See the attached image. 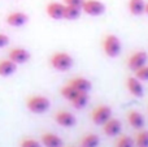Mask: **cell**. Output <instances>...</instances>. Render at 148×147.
Instances as JSON below:
<instances>
[{
    "label": "cell",
    "mask_w": 148,
    "mask_h": 147,
    "mask_svg": "<svg viewBox=\"0 0 148 147\" xmlns=\"http://www.w3.org/2000/svg\"><path fill=\"white\" fill-rule=\"evenodd\" d=\"M73 57L66 52H55L49 59V64L59 72H66L73 67Z\"/></svg>",
    "instance_id": "obj_1"
},
{
    "label": "cell",
    "mask_w": 148,
    "mask_h": 147,
    "mask_svg": "<svg viewBox=\"0 0 148 147\" xmlns=\"http://www.w3.org/2000/svg\"><path fill=\"white\" fill-rule=\"evenodd\" d=\"M49 106H51L49 99L46 98V96H43V95H33L27 99V102H26L27 109L31 112V113H35V115H40V113L47 112L49 108Z\"/></svg>",
    "instance_id": "obj_2"
},
{
    "label": "cell",
    "mask_w": 148,
    "mask_h": 147,
    "mask_svg": "<svg viewBox=\"0 0 148 147\" xmlns=\"http://www.w3.org/2000/svg\"><path fill=\"white\" fill-rule=\"evenodd\" d=\"M103 49L108 57H116L121 52V42L113 34H108L103 41Z\"/></svg>",
    "instance_id": "obj_3"
},
{
    "label": "cell",
    "mask_w": 148,
    "mask_h": 147,
    "mask_svg": "<svg viewBox=\"0 0 148 147\" xmlns=\"http://www.w3.org/2000/svg\"><path fill=\"white\" fill-rule=\"evenodd\" d=\"M81 9L86 14L96 17V16H100L105 12V5L99 0H83Z\"/></svg>",
    "instance_id": "obj_4"
},
{
    "label": "cell",
    "mask_w": 148,
    "mask_h": 147,
    "mask_svg": "<svg viewBox=\"0 0 148 147\" xmlns=\"http://www.w3.org/2000/svg\"><path fill=\"white\" fill-rule=\"evenodd\" d=\"M110 116H112V109L108 106H104V104L94 108V111L91 113L92 121L96 125H103L104 122H107L110 119Z\"/></svg>",
    "instance_id": "obj_5"
},
{
    "label": "cell",
    "mask_w": 148,
    "mask_h": 147,
    "mask_svg": "<svg viewBox=\"0 0 148 147\" xmlns=\"http://www.w3.org/2000/svg\"><path fill=\"white\" fill-rule=\"evenodd\" d=\"M147 61H148L147 52H144V51H136V52H134V54L131 55L130 57H129L127 67H129V69H131L133 72H135V70H138L139 68L144 67V65L147 64Z\"/></svg>",
    "instance_id": "obj_6"
},
{
    "label": "cell",
    "mask_w": 148,
    "mask_h": 147,
    "mask_svg": "<svg viewBox=\"0 0 148 147\" xmlns=\"http://www.w3.org/2000/svg\"><path fill=\"white\" fill-rule=\"evenodd\" d=\"M31 54L27 51L26 48H22V47H14L9 51L8 54V59L12 60L14 64H25L30 60Z\"/></svg>",
    "instance_id": "obj_7"
},
{
    "label": "cell",
    "mask_w": 148,
    "mask_h": 147,
    "mask_svg": "<svg viewBox=\"0 0 148 147\" xmlns=\"http://www.w3.org/2000/svg\"><path fill=\"white\" fill-rule=\"evenodd\" d=\"M55 121L64 128H72L75 125L77 119L72 112H69V111H59L55 115Z\"/></svg>",
    "instance_id": "obj_8"
},
{
    "label": "cell",
    "mask_w": 148,
    "mask_h": 147,
    "mask_svg": "<svg viewBox=\"0 0 148 147\" xmlns=\"http://www.w3.org/2000/svg\"><path fill=\"white\" fill-rule=\"evenodd\" d=\"M5 21L12 27H21V26H23L29 21V16L23 12H17L16 10V12L9 13L7 16V18H5Z\"/></svg>",
    "instance_id": "obj_9"
},
{
    "label": "cell",
    "mask_w": 148,
    "mask_h": 147,
    "mask_svg": "<svg viewBox=\"0 0 148 147\" xmlns=\"http://www.w3.org/2000/svg\"><path fill=\"white\" fill-rule=\"evenodd\" d=\"M64 8H65V4L51 1L47 4L46 12L48 14V17H51L52 20H62L64 18Z\"/></svg>",
    "instance_id": "obj_10"
},
{
    "label": "cell",
    "mask_w": 148,
    "mask_h": 147,
    "mask_svg": "<svg viewBox=\"0 0 148 147\" xmlns=\"http://www.w3.org/2000/svg\"><path fill=\"white\" fill-rule=\"evenodd\" d=\"M126 87H127L129 93L131 95L136 96V98H140L144 94V89L142 85V81H139L136 77H129L126 81Z\"/></svg>",
    "instance_id": "obj_11"
},
{
    "label": "cell",
    "mask_w": 148,
    "mask_h": 147,
    "mask_svg": "<svg viewBox=\"0 0 148 147\" xmlns=\"http://www.w3.org/2000/svg\"><path fill=\"white\" fill-rule=\"evenodd\" d=\"M103 132L108 137H116L121 132V122L117 119H112L110 117L107 122L103 124Z\"/></svg>",
    "instance_id": "obj_12"
},
{
    "label": "cell",
    "mask_w": 148,
    "mask_h": 147,
    "mask_svg": "<svg viewBox=\"0 0 148 147\" xmlns=\"http://www.w3.org/2000/svg\"><path fill=\"white\" fill-rule=\"evenodd\" d=\"M40 143L44 147H62V139L55 133H43Z\"/></svg>",
    "instance_id": "obj_13"
},
{
    "label": "cell",
    "mask_w": 148,
    "mask_h": 147,
    "mask_svg": "<svg viewBox=\"0 0 148 147\" xmlns=\"http://www.w3.org/2000/svg\"><path fill=\"white\" fill-rule=\"evenodd\" d=\"M17 70V64L9 59L0 60V77H10Z\"/></svg>",
    "instance_id": "obj_14"
},
{
    "label": "cell",
    "mask_w": 148,
    "mask_h": 147,
    "mask_svg": "<svg viewBox=\"0 0 148 147\" xmlns=\"http://www.w3.org/2000/svg\"><path fill=\"white\" fill-rule=\"evenodd\" d=\"M127 121L134 129H143L144 126V117L138 111H130L127 113Z\"/></svg>",
    "instance_id": "obj_15"
},
{
    "label": "cell",
    "mask_w": 148,
    "mask_h": 147,
    "mask_svg": "<svg viewBox=\"0 0 148 147\" xmlns=\"http://www.w3.org/2000/svg\"><path fill=\"white\" fill-rule=\"evenodd\" d=\"M70 86H73L77 91H84V93H88V90L91 89V82H90L87 78L83 77H75L73 80H70L69 82Z\"/></svg>",
    "instance_id": "obj_16"
},
{
    "label": "cell",
    "mask_w": 148,
    "mask_h": 147,
    "mask_svg": "<svg viewBox=\"0 0 148 147\" xmlns=\"http://www.w3.org/2000/svg\"><path fill=\"white\" fill-rule=\"evenodd\" d=\"M146 1L144 0H129V10L133 16H140L144 13Z\"/></svg>",
    "instance_id": "obj_17"
},
{
    "label": "cell",
    "mask_w": 148,
    "mask_h": 147,
    "mask_svg": "<svg viewBox=\"0 0 148 147\" xmlns=\"http://www.w3.org/2000/svg\"><path fill=\"white\" fill-rule=\"evenodd\" d=\"M99 137L95 133H88L84 134L81 139V147H97L99 146Z\"/></svg>",
    "instance_id": "obj_18"
},
{
    "label": "cell",
    "mask_w": 148,
    "mask_h": 147,
    "mask_svg": "<svg viewBox=\"0 0 148 147\" xmlns=\"http://www.w3.org/2000/svg\"><path fill=\"white\" fill-rule=\"evenodd\" d=\"M87 102H88V93H84V91H81V93H78L75 96H74V99L70 103L73 104L74 108L77 109H82L84 106L87 104Z\"/></svg>",
    "instance_id": "obj_19"
},
{
    "label": "cell",
    "mask_w": 148,
    "mask_h": 147,
    "mask_svg": "<svg viewBox=\"0 0 148 147\" xmlns=\"http://www.w3.org/2000/svg\"><path fill=\"white\" fill-rule=\"evenodd\" d=\"M82 9L78 7H72V5H65L64 8V18L65 20H77L81 16Z\"/></svg>",
    "instance_id": "obj_20"
},
{
    "label": "cell",
    "mask_w": 148,
    "mask_h": 147,
    "mask_svg": "<svg viewBox=\"0 0 148 147\" xmlns=\"http://www.w3.org/2000/svg\"><path fill=\"white\" fill-rule=\"evenodd\" d=\"M135 147H148V130H140L135 134L134 138Z\"/></svg>",
    "instance_id": "obj_21"
},
{
    "label": "cell",
    "mask_w": 148,
    "mask_h": 147,
    "mask_svg": "<svg viewBox=\"0 0 148 147\" xmlns=\"http://www.w3.org/2000/svg\"><path fill=\"white\" fill-rule=\"evenodd\" d=\"M78 93H81V91H77L73 87V86L69 85V83H66L65 86H62V87H61V95H62V98H65L66 100H69V102H72L73 99H74V96H75Z\"/></svg>",
    "instance_id": "obj_22"
},
{
    "label": "cell",
    "mask_w": 148,
    "mask_h": 147,
    "mask_svg": "<svg viewBox=\"0 0 148 147\" xmlns=\"http://www.w3.org/2000/svg\"><path fill=\"white\" fill-rule=\"evenodd\" d=\"M114 147H134V141L127 135H121L114 143Z\"/></svg>",
    "instance_id": "obj_23"
},
{
    "label": "cell",
    "mask_w": 148,
    "mask_h": 147,
    "mask_svg": "<svg viewBox=\"0 0 148 147\" xmlns=\"http://www.w3.org/2000/svg\"><path fill=\"white\" fill-rule=\"evenodd\" d=\"M20 147H42V143L34 138H23L20 142Z\"/></svg>",
    "instance_id": "obj_24"
},
{
    "label": "cell",
    "mask_w": 148,
    "mask_h": 147,
    "mask_svg": "<svg viewBox=\"0 0 148 147\" xmlns=\"http://www.w3.org/2000/svg\"><path fill=\"white\" fill-rule=\"evenodd\" d=\"M135 77L139 81H148V65L147 64L144 67L139 68L138 70H135Z\"/></svg>",
    "instance_id": "obj_25"
},
{
    "label": "cell",
    "mask_w": 148,
    "mask_h": 147,
    "mask_svg": "<svg viewBox=\"0 0 148 147\" xmlns=\"http://www.w3.org/2000/svg\"><path fill=\"white\" fill-rule=\"evenodd\" d=\"M9 44V36L5 35V34L0 33V48H4Z\"/></svg>",
    "instance_id": "obj_26"
},
{
    "label": "cell",
    "mask_w": 148,
    "mask_h": 147,
    "mask_svg": "<svg viewBox=\"0 0 148 147\" xmlns=\"http://www.w3.org/2000/svg\"><path fill=\"white\" fill-rule=\"evenodd\" d=\"M65 5H72V7H78L81 8L82 7V3L83 0H62Z\"/></svg>",
    "instance_id": "obj_27"
},
{
    "label": "cell",
    "mask_w": 148,
    "mask_h": 147,
    "mask_svg": "<svg viewBox=\"0 0 148 147\" xmlns=\"http://www.w3.org/2000/svg\"><path fill=\"white\" fill-rule=\"evenodd\" d=\"M144 13L148 14V3H146V7H144Z\"/></svg>",
    "instance_id": "obj_28"
}]
</instances>
